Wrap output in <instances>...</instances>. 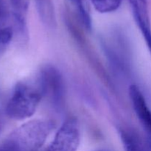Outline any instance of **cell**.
<instances>
[{"mask_svg": "<svg viewBox=\"0 0 151 151\" xmlns=\"http://www.w3.org/2000/svg\"><path fill=\"white\" fill-rule=\"evenodd\" d=\"M55 128L52 121L35 119L16 128L8 137L22 151H38Z\"/></svg>", "mask_w": 151, "mask_h": 151, "instance_id": "6da1fadb", "label": "cell"}, {"mask_svg": "<svg viewBox=\"0 0 151 151\" xmlns=\"http://www.w3.org/2000/svg\"><path fill=\"white\" fill-rule=\"evenodd\" d=\"M42 97L39 88H34L23 83L15 86L7 103L5 113L16 120H23L30 117L36 111Z\"/></svg>", "mask_w": 151, "mask_h": 151, "instance_id": "7a4b0ae2", "label": "cell"}, {"mask_svg": "<svg viewBox=\"0 0 151 151\" xmlns=\"http://www.w3.org/2000/svg\"><path fill=\"white\" fill-rule=\"evenodd\" d=\"M41 95L47 97L56 107H60L63 103L64 86L62 75L58 69L47 66L42 69L39 77L38 86Z\"/></svg>", "mask_w": 151, "mask_h": 151, "instance_id": "3957f363", "label": "cell"}, {"mask_svg": "<svg viewBox=\"0 0 151 151\" xmlns=\"http://www.w3.org/2000/svg\"><path fill=\"white\" fill-rule=\"evenodd\" d=\"M80 139L78 122L75 118H69L62 124L52 142L44 151H77Z\"/></svg>", "mask_w": 151, "mask_h": 151, "instance_id": "277c9868", "label": "cell"}, {"mask_svg": "<svg viewBox=\"0 0 151 151\" xmlns=\"http://www.w3.org/2000/svg\"><path fill=\"white\" fill-rule=\"evenodd\" d=\"M134 20L151 54V24L147 0H128Z\"/></svg>", "mask_w": 151, "mask_h": 151, "instance_id": "5b68a950", "label": "cell"}, {"mask_svg": "<svg viewBox=\"0 0 151 151\" xmlns=\"http://www.w3.org/2000/svg\"><path fill=\"white\" fill-rule=\"evenodd\" d=\"M129 96L135 113L151 139V110L140 88L137 85L129 88Z\"/></svg>", "mask_w": 151, "mask_h": 151, "instance_id": "8992f818", "label": "cell"}, {"mask_svg": "<svg viewBox=\"0 0 151 151\" xmlns=\"http://www.w3.org/2000/svg\"><path fill=\"white\" fill-rule=\"evenodd\" d=\"M121 139L125 151H151V139L142 138L134 131L122 130Z\"/></svg>", "mask_w": 151, "mask_h": 151, "instance_id": "52a82bcc", "label": "cell"}, {"mask_svg": "<svg viewBox=\"0 0 151 151\" xmlns=\"http://www.w3.org/2000/svg\"><path fill=\"white\" fill-rule=\"evenodd\" d=\"M66 2L70 6L74 13L78 16L83 26L86 29H91V19L89 13L86 10L83 0H66Z\"/></svg>", "mask_w": 151, "mask_h": 151, "instance_id": "ba28073f", "label": "cell"}, {"mask_svg": "<svg viewBox=\"0 0 151 151\" xmlns=\"http://www.w3.org/2000/svg\"><path fill=\"white\" fill-rule=\"evenodd\" d=\"M14 13L15 20L19 27L22 29H24L26 25V14L29 7V0H10Z\"/></svg>", "mask_w": 151, "mask_h": 151, "instance_id": "9c48e42d", "label": "cell"}, {"mask_svg": "<svg viewBox=\"0 0 151 151\" xmlns=\"http://www.w3.org/2000/svg\"><path fill=\"white\" fill-rule=\"evenodd\" d=\"M96 10L102 13L115 11L120 6L122 0H90Z\"/></svg>", "mask_w": 151, "mask_h": 151, "instance_id": "30bf717a", "label": "cell"}, {"mask_svg": "<svg viewBox=\"0 0 151 151\" xmlns=\"http://www.w3.org/2000/svg\"><path fill=\"white\" fill-rule=\"evenodd\" d=\"M13 38V29L10 27H0V50L6 47Z\"/></svg>", "mask_w": 151, "mask_h": 151, "instance_id": "8fae6325", "label": "cell"}, {"mask_svg": "<svg viewBox=\"0 0 151 151\" xmlns=\"http://www.w3.org/2000/svg\"><path fill=\"white\" fill-rule=\"evenodd\" d=\"M9 10L4 0H0V27H5L8 20Z\"/></svg>", "mask_w": 151, "mask_h": 151, "instance_id": "7c38bea8", "label": "cell"}, {"mask_svg": "<svg viewBox=\"0 0 151 151\" xmlns=\"http://www.w3.org/2000/svg\"><path fill=\"white\" fill-rule=\"evenodd\" d=\"M0 151H22V149L19 147H18L13 142L10 140L9 139H7L4 142V145L2 147L0 148Z\"/></svg>", "mask_w": 151, "mask_h": 151, "instance_id": "4fadbf2b", "label": "cell"}, {"mask_svg": "<svg viewBox=\"0 0 151 151\" xmlns=\"http://www.w3.org/2000/svg\"><path fill=\"white\" fill-rule=\"evenodd\" d=\"M2 128H3V121L2 119H1V117H0V133H1V131H2Z\"/></svg>", "mask_w": 151, "mask_h": 151, "instance_id": "5bb4252c", "label": "cell"}, {"mask_svg": "<svg viewBox=\"0 0 151 151\" xmlns=\"http://www.w3.org/2000/svg\"><path fill=\"white\" fill-rule=\"evenodd\" d=\"M100 151H103V150H100Z\"/></svg>", "mask_w": 151, "mask_h": 151, "instance_id": "9a60e30c", "label": "cell"}]
</instances>
